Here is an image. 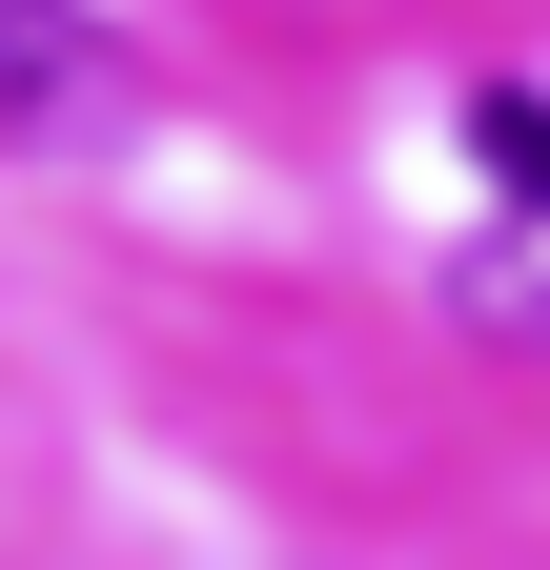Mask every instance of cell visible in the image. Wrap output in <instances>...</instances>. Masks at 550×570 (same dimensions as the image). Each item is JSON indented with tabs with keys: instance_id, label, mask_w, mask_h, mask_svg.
I'll list each match as a JSON object with an SVG mask.
<instances>
[{
	"instance_id": "cell-1",
	"label": "cell",
	"mask_w": 550,
	"mask_h": 570,
	"mask_svg": "<svg viewBox=\"0 0 550 570\" xmlns=\"http://www.w3.org/2000/svg\"><path fill=\"white\" fill-rule=\"evenodd\" d=\"M122 122H144V82H122V41L82 0H0V142L21 164H102Z\"/></svg>"
}]
</instances>
